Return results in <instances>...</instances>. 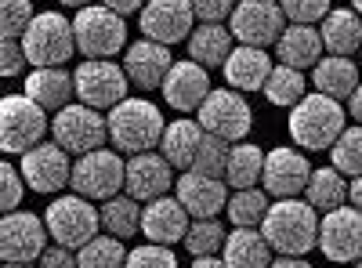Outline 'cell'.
Instances as JSON below:
<instances>
[{"label":"cell","instance_id":"cell-1","mask_svg":"<svg viewBox=\"0 0 362 268\" xmlns=\"http://www.w3.org/2000/svg\"><path fill=\"white\" fill-rule=\"evenodd\" d=\"M261 232L276 254L305 257L319 247V214L308 199H276L261 221Z\"/></svg>","mask_w":362,"mask_h":268},{"label":"cell","instance_id":"cell-2","mask_svg":"<svg viewBox=\"0 0 362 268\" xmlns=\"http://www.w3.org/2000/svg\"><path fill=\"white\" fill-rule=\"evenodd\" d=\"M163 112L160 105L145 98H124L119 105L109 109V141L116 145V153H153L163 141Z\"/></svg>","mask_w":362,"mask_h":268},{"label":"cell","instance_id":"cell-3","mask_svg":"<svg viewBox=\"0 0 362 268\" xmlns=\"http://www.w3.org/2000/svg\"><path fill=\"white\" fill-rule=\"evenodd\" d=\"M344 134V105L329 95H305L290 109V138L297 148H334V141Z\"/></svg>","mask_w":362,"mask_h":268},{"label":"cell","instance_id":"cell-4","mask_svg":"<svg viewBox=\"0 0 362 268\" xmlns=\"http://www.w3.org/2000/svg\"><path fill=\"white\" fill-rule=\"evenodd\" d=\"M73 33H76V51L83 58H112L127 51V22L105 4L80 8L73 18Z\"/></svg>","mask_w":362,"mask_h":268},{"label":"cell","instance_id":"cell-5","mask_svg":"<svg viewBox=\"0 0 362 268\" xmlns=\"http://www.w3.org/2000/svg\"><path fill=\"white\" fill-rule=\"evenodd\" d=\"M47 232L54 243H62L69 250H80L83 243H90L102 228V211L90 206L87 196L73 192V196H54L44 211Z\"/></svg>","mask_w":362,"mask_h":268},{"label":"cell","instance_id":"cell-6","mask_svg":"<svg viewBox=\"0 0 362 268\" xmlns=\"http://www.w3.org/2000/svg\"><path fill=\"white\" fill-rule=\"evenodd\" d=\"M44 134H47V109L37 105L25 91L4 95V102H0V145H4V153L22 156L29 148H37Z\"/></svg>","mask_w":362,"mask_h":268},{"label":"cell","instance_id":"cell-7","mask_svg":"<svg viewBox=\"0 0 362 268\" xmlns=\"http://www.w3.org/2000/svg\"><path fill=\"white\" fill-rule=\"evenodd\" d=\"M22 51L29 58L33 69L44 66H66L73 51H76V33H73V22L58 11H44L33 18V25L25 29L22 37Z\"/></svg>","mask_w":362,"mask_h":268},{"label":"cell","instance_id":"cell-8","mask_svg":"<svg viewBox=\"0 0 362 268\" xmlns=\"http://www.w3.org/2000/svg\"><path fill=\"white\" fill-rule=\"evenodd\" d=\"M196 120L206 134H218L225 141H247L250 127H254V109L247 105L243 91H235V87H214V91L206 95V102L199 105Z\"/></svg>","mask_w":362,"mask_h":268},{"label":"cell","instance_id":"cell-9","mask_svg":"<svg viewBox=\"0 0 362 268\" xmlns=\"http://www.w3.org/2000/svg\"><path fill=\"white\" fill-rule=\"evenodd\" d=\"M51 138L66 148L73 156H87L95 148H105V138H109V120L90 109V105H66L54 112L51 120Z\"/></svg>","mask_w":362,"mask_h":268},{"label":"cell","instance_id":"cell-10","mask_svg":"<svg viewBox=\"0 0 362 268\" xmlns=\"http://www.w3.org/2000/svg\"><path fill=\"white\" fill-rule=\"evenodd\" d=\"M73 192L87 196V199H112L119 196V189L127 185V160L112 153V148H95L73 163Z\"/></svg>","mask_w":362,"mask_h":268},{"label":"cell","instance_id":"cell-11","mask_svg":"<svg viewBox=\"0 0 362 268\" xmlns=\"http://www.w3.org/2000/svg\"><path fill=\"white\" fill-rule=\"evenodd\" d=\"M76 80V98L90 109H112L127 98V69L116 66L112 58H83L73 73Z\"/></svg>","mask_w":362,"mask_h":268},{"label":"cell","instance_id":"cell-12","mask_svg":"<svg viewBox=\"0 0 362 268\" xmlns=\"http://www.w3.org/2000/svg\"><path fill=\"white\" fill-rule=\"evenodd\" d=\"M228 29L247 47H276V40L286 29V15L279 0H239L228 18Z\"/></svg>","mask_w":362,"mask_h":268},{"label":"cell","instance_id":"cell-13","mask_svg":"<svg viewBox=\"0 0 362 268\" xmlns=\"http://www.w3.org/2000/svg\"><path fill=\"white\" fill-rule=\"evenodd\" d=\"M47 221L33 211H11L0 221V257L4 264H33L47 250Z\"/></svg>","mask_w":362,"mask_h":268},{"label":"cell","instance_id":"cell-14","mask_svg":"<svg viewBox=\"0 0 362 268\" xmlns=\"http://www.w3.org/2000/svg\"><path fill=\"white\" fill-rule=\"evenodd\" d=\"M319 250L334 264L362 261V211H355V206L329 211L319 221Z\"/></svg>","mask_w":362,"mask_h":268},{"label":"cell","instance_id":"cell-15","mask_svg":"<svg viewBox=\"0 0 362 268\" xmlns=\"http://www.w3.org/2000/svg\"><path fill=\"white\" fill-rule=\"evenodd\" d=\"M22 177L33 192H44V196L62 192L73 182V160L54 138L40 141L37 148L22 153Z\"/></svg>","mask_w":362,"mask_h":268},{"label":"cell","instance_id":"cell-16","mask_svg":"<svg viewBox=\"0 0 362 268\" xmlns=\"http://www.w3.org/2000/svg\"><path fill=\"white\" fill-rule=\"evenodd\" d=\"M192 22H196V8L192 0H148L138 11V25L141 37L156 40V44H177L192 37Z\"/></svg>","mask_w":362,"mask_h":268},{"label":"cell","instance_id":"cell-17","mask_svg":"<svg viewBox=\"0 0 362 268\" xmlns=\"http://www.w3.org/2000/svg\"><path fill=\"white\" fill-rule=\"evenodd\" d=\"M308 177H312V163L305 160L300 148L279 145V148H272V153H264V177H261V185H264L268 196H276V199L305 196Z\"/></svg>","mask_w":362,"mask_h":268},{"label":"cell","instance_id":"cell-18","mask_svg":"<svg viewBox=\"0 0 362 268\" xmlns=\"http://www.w3.org/2000/svg\"><path fill=\"white\" fill-rule=\"evenodd\" d=\"M174 167L163 153H138L127 160V185L124 192L134 196L138 203H153L174 189Z\"/></svg>","mask_w":362,"mask_h":268},{"label":"cell","instance_id":"cell-19","mask_svg":"<svg viewBox=\"0 0 362 268\" xmlns=\"http://www.w3.org/2000/svg\"><path fill=\"white\" fill-rule=\"evenodd\" d=\"M170 47L167 44H156V40H134L127 51H124V69H127V80L138 87V91H156L163 87L167 73H170Z\"/></svg>","mask_w":362,"mask_h":268},{"label":"cell","instance_id":"cell-20","mask_svg":"<svg viewBox=\"0 0 362 268\" xmlns=\"http://www.w3.org/2000/svg\"><path fill=\"white\" fill-rule=\"evenodd\" d=\"M163 98L170 109L177 112H199V105L206 102V95L214 91L210 87V76L199 62H192V58H185V62H174L167 80H163Z\"/></svg>","mask_w":362,"mask_h":268},{"label":"cell","instance_id":"cell-21","mask_svg":"<svg viewBox=\"0 0 362 268\" xmlns=\"http://www.w3.org/2000/svg\"><path fill=\"white\" fill-rule=\"evenodd\" d=\"M225 177H210L199 170H185L174 185V196L181 199V206L192 218H218L228 206V192H225Z\"/></svg>","mask_w":362,"mask_h":268},{"label":"cell","instance_id":"cell-22","mask_svg":"<svg viewBox=\"0 0 362 268\" xmlns=\"http://www.w3.org/2000/svg\"><path fill=\"white\" fill-rule=\"evenodd\" d=\"M192 225V214L181 206L177 196H160L153 203H145V211H141V232H145V240L148 243H185V232Z\"/></svg>","mask_w":362,"mask_h":268},{"label":"cell","instance_id":"cell-23","mask_svg":"<svg viewBox=\"0 0 362 268\" xmlns=\"http://www.w3.org/2000/svg\"><path fill=\"white\" fill-rule=\"evenodd\" d=\"M322 51H326V44H322V33L315 25H297V22H290L286 29H283V37L276 40V58L283 66H290V69H315L319 62H322Z\"/></svg>","mask_w":362,"mask_h":268},{"label":"cell","instance_id":"cell-24","mask_svg":"<svg viewBox=\"0 0 362 268\" xmlns=\"http://www.w3.org/2000/svg\"><path fill=\"white\" fill-rule=\"evenodd\" d=\"M272 69L276 66H272V58H268L264 47L239 44L228 54V62H225V80H228V87H235V91H264Z\"/></svg>","mask_w":362,"mask_h":268},{"label":"cell","instance_id":"cell-25","mask_svg":"<svg viewBox=\"0 0 362 268\" xmlns=\"http://www.w3.org/2000/svg\"><path fill=\"white\" fill-rule=\"evenodd\" d=\"M25 95L37 105H44L47 112H58V109H66L69 98L76 95V80L62 66H44V69H33L25 76Z\"/></svg>","mask_w":362,"mask_h":268},{"label":"cell","instance_id":"cell-26","mask_svg":"<svg viewBox=\"0 0 362 268\" xmlns=\"http://www.w3.org/2000/svg\"><path fill=\"white\" fill-rule=\"evenodd\" d=\"M232 51H235V37H232V29L225 22H203L189 37V58L199 62L203 69L225 66Z\"/></svg>","mask_w":362,"mask_h":268},{"label":"cell","instance_id":"cell-27","mask_svg":"<svg viewBox=\"0 0 362 268\" xmlns=\"http://www.w3.org/2000/svg\"><path fill=\"white\" fill-rule=\"evenodd\" d=\"M322 44L329 54L351 58L355 51H362V15L355 8H334L322 18Z\"/></svg>","mask_w":362,"mask_h":268},{"label":"cell","instance_id":"cell-28","mask_svg":"<svg viewBox=\"0 0 362 268\" xmlns=\"http://www.w3.org/2000/svg\"><path fill=\"white\" fill-rule=\"evenodd\" d=\"M276 250L264 240L261 228H232L225 240V264L228 268H268Z\"/></svg>","mask_w":362,"mask_h":268},{"label":"cell","instance_id":"cell-29","mask_svg":"<svg viewBox=\"0 0 362 268\" xmlns=\"http://www.w3.org/2000/svg\"><path fill=\"white\" fill-rule=\"evenodd\" d=\"M312 83H315V91L319 95H329V98H351L355 95V87L362 83L358 80V66L351 62V58H341V54H326L322 62L312 69Z\"/></svg>","mask_w":362,"mask_h":268},{"label":"cell","instance_id":"cell-30","mask_svg":"<svg viewBox=\"0 0 362 268\" xmlns=\"http://www.w3.org/2000/svg\"><path fill=\"white\" fill-rule=\"evenodd\" d=\"M203 127H199V120H174V124H167V131H163V141H160V153L170 160V167H177V170H192V160H196V148H199V141H203Z\"/></svg>","mask_w":362,"mask_h":268},{"label":"cell","instance_id":"cell-31","mask_svg":"<svg viewBox=\"0 0 362 268\" xmlns=\"http://www.w3.org/2000/svg\"><path fill=\"white\" fill-rule=\"evenodd\" d=\"M264 177V153L250 141H235L228 153V167H225V182L232 189H257Z\"/></svg>","mask_w":362,"mask_h":268},{"label":"cell","instance_id":"cell-32","mask_svg":"<svg viewBox=\"0 0 362 268\" xmlns=\"http://www.w3.org/2000/svg\"><path fill=\"white\" fill-rule=\"evenodd\" d=\"M305 199L315 206V211H322V214H329V211H337V206H344V199H348V182H344V174L334 170V167H319V170H312L308 189H305Z\"/></svg>","mask_w":362,"mask_h":268},{"label":"cell","instance_id":"cell-33","mask_svg":"<svg viewBox=\"0 0 362 268\" xmlns=\"http://www.w3.org/2000/svg\"><path fill=\"white\" fill-rule=\"evenodd\" d=\"M102 228L109 235H116V240H131V235H138L141 228V211H138V199L119 192L112 199L102 203Z\"/></svg>","mask_w":362,"mask_h":268},{"label":"cell","instance_id":"cell-34","mask_svg":"<svg viewBox=\"0 0 362 268\" xmlns=\"http://www.w3.org/2000/svg\"><path fill=\"white\" fill-rule=\"evenodd\" d=\"M268 192L264 189H235L228 196V206H225V214L235 228H261L264 214H268Z\"/></svg>","mask_w":362,"mask_h":268},{"label":"cell","instance_id":"cell-35","mask_svg":"<svg viewBox=\"0 0 362 268\" xmlns=\"http://www.w3.org/2000/svg\"><path fill=\"white\" fill-rule=\"evenodd\" d=\"M127 247L124 240H116V235H95L90 243H83L76 250V264L80 268H124L127 264Z\"/></svg>","mask_w":362,"mask_h":268},{"label":"cell","instance_id":"cell-36","mask_svg":"<svg viewBox=\"0 0 362 268\" xmlns=\"http://www.w3.org/2000/svg\"><path fill=\"white\" fill-rule=\"evenodd\" d=\"M305 73L300 69H290V66H276L272 69V76H268V83H264V98L272 102V105H279V109H293L300 98H305Z\"/></svg>","mask_w":362,"mask_h":268},{"label":"cell","instance_id":"cell-37","mask_svg":"<svg viewBox=\"0 0 362 268\" xmlns=\"http://www.w3.org/2000/svg\"><path fill=\"white\" fill-rule=\"evenodd\" d=\"M225 225L218 218H192L189 232H185V250L192 257H210V254H218L225 247Z\"/></svg>","mask_w":362,"mask_h":268},{"label":"cell","instance_id":"cell-38","mask_svg":"<svg viewBox=\"0 0 362 268\" xmlns=\"http://www.w3.org/2000/svg\"><path fill=\"white\" fill-rule=\"evenodd\" d=\"M329 163H334V170L351 177L362 174V127H344V134L329 148Z\"/></svg>","mask_w":362,"mask_h":268},{"label":"cell","instance_id":"cell-39","mask_svg":"<svg viewBox=\"0 0 362 268\" xmlns=\"http://www.w3.org/2000/svg\"><path fill=\"white\" fill-rule=\"evenodd\" d=\"M228 141L218 138V134H203L199 148H196V160H192V170L199 174H210V177H225V167H228Z\"/></svg>","mask_w":362,"mask_h":268},{"label":"cell","instance_id":"cell-40","mask_svg":"<svg viewBox=\"0 0 362 268\" xmlns=\"http://www.w3.org/2000/svg\"><path fill=\"white\" fill-rule=\"evenodd\" d=\"M0 33H4V40H18V37H25V29L33 25V18H37V11H33V4L29 0H0Z\"/></svg>","mask_w":362,"mask_h":268},{"label":"cell","instance_id":"cell-41","mask_svg":"<svg viewBox=\"0 0 362 268\" xmlns=\"http://www.w3.org/2000/svg\"><path fill=\"white\" fill-rule=\"evenodd\" d=\"M279 8L297 25H315V22H322L329 11H334L329 0H279Z\"/></svg>","mask_w":362,"mask_h":268},{"label":"cell","instance_id":"cell-42","mask_svg":"<svg viewBox=\"0 0 362 268\" xmlns=\"http://www.w3.org/2000/svg\"><path fill=\"white\" fill-rule=\"evenodd\" d=\"M124 268H177V257L163 243H145V247H138V250L127 254V264Z\"/></svg>","mask_w":362,"mask_h":268},{"label":"cell","instance_id":"cell-43","mask_svg":"<svg viewBox=\"0 0 362 268\" xmlns=\"http://www.w3.org/2000/svg\"><path fill=\"white\" fill-rule=\"evenodd\" d=\"M0 177H4L0 206H4V214H11V211H18V203H22V185H25V177L15 170V163H4V167H0Z\"/></svg>","mask_w":362,"mask_h":268},{"label":"cell","instance_id":"cell-44","mask_svg":"<svg viewBox=\"0 0 362 268\" xmlns=\"http://www.w3.org/2000/svg\"><path fill=\"white\" fill-rule=\"evenodd\" d=\"M25 62H29V58L22 51V40H4V44H0V76H4V80L22 76Z\"/></svg>","mask_w":362,"mask_h":268},{"label":"cell","instance_id":"cell-45","mask_svg":"<svg viewBox=\"0 0 362 268\" xmlns=\"http://www.w3.org/2000/svg\"><path fill=\"white\" fill-rule=\"evenodd\" d=\"M235 4H239V0H192L196 18H203V22H225V18H232Z\"/></svg>","mask_w":362,"mask_h":268},{"label":"cell","instance_id":"cell-46","mask_svg":"<svg viewBox=\"0 0 362 268\" xmlns=\"http://www.w3.org/2000/svg\"><path fill=\"white\" fill-rule=\"evenodd\" d=\"M37 268H80V264H76V254H73L69 247L54 243V247L44 250V257L37 261Z\"/></svg>","mask_w":362,"mask_h":268},{"label":"cell","instance_id":"cell-47","mask_svg":"<svg viewBox=\"0 0 362 268\" xmlns=\"http://www.w3.org/2000/svg\"><path fill=\"white\" fill-rule=\"evenodd\" d=\"M105 8H112V11H119V15H134V11H141L148 0H102Z\"/></svg>","mask_w":362,"mask_h":268},{"label":"cell","instance_id":"cell-48","mask_svg":"<svg viewBox=\"0 0 362 268\" xmlns=\"http://www.w3.org/2000/svg\"><path fill=\"white\" fill-rule=\"evenodd\" d=\"M268 268H312V264H308L305 257H286V254H279V257L272 261Z\"/></svg>","mask_w":362,"mask_h":268},{"label":"cell","instance_id":"cell-49","mask_svg":"<svg viewBox=\"0 0 362 268\" xmlns=\"http://www.w3.org/2000/svg\"><path fill=\"white\" fill-rule=\"evenodd\" d=\"M348 199H351L355 211H362V174H358V177H351V185H348Z\"/></svg>","mask_w":362,"mask_h":268},{"label":"cell","instance_id":"cell-50","mask_svg":"<svg viewBox=\"0 0 362 268\" xmlns=\"http://www.w3.org/2000/svg\"><path fill=\"white\" fill-rule=\"evenodd\" d=\"M348 112L355 116V120H358V127H362V83L355 87V95L348 98Z\"/></svg>","mask_w":362,"mask_h":268},{"label":"cell","instance_id":"cell-51","mask_svg":"<svg viewBox=\"0 0 362 268\" xmlns=\"http://www.w3.org/2000/svg\"><path fill=\"white\" fill-rule=\"evenodd\" d=\"M192 268H228V264H225V257L210 254V257H192Z\"/></svg>","mask_w":362,"mask_h":268},{"label":"cell","instance_id":"cell-52","mask_svg":"<svg viewBox=\"0 0 362 268\" xmlns=\"http://www.w3.org/2000/svg\"><path fill=\"white\" fill-rule=\"evenodd\" d=\"M58 4H66V8H90V4H95V0H58Z\"/></svg>","mask_w":362,"mask_h":268},{"label":"cell","instance_id":"cell-53","mask_svg":"<svg viewBox=\"0 0 362 268\" xmlns=\"http://www.w3.org/2000/svg\"><path fill=\"white\" fill-rule=\"evenodd\" d=\"M351 8H355V11L362 15V0H351Z\"/></svg>","mask_w":362,"mask_h":268},{"label":"cell","instance_id":"cell-54","mask_svg":"<svg viewBox=\"0 0 362 268\" xmlns=\"http://www.w3.org/2000/svg\"><path fill=\"white\" fill-rule=\"evenodd\" d=\"M4 268H33V264H4Z\"/></svg>","mask_w":362,"mask_h":268},{"label":"cell","instance_id":"cell-55","mask_svg":"<svg viewBox=\"0 0 362 268\" xmlns=\"http://www.w3.org/2000/svg\"><path fill=\"white\" fill-rule=\"evenodd\" d=\"M351 268H362V261H355V264H351Z\"/></svg>","mask_w":362,"mask_h":268},{"label":"cell","instance_id":"cell-56","mask_svg":"<svg viewBox=\"0 0 362 268\" xmlns=\"http://www.w3.org/2000/svg\"><path fill=\"white\" fill-rule=\"evenodd\" d=\"M358 54H362V51H358Z\"/></svg>","mask_w":362,"mask_h":268}]
</instances>
